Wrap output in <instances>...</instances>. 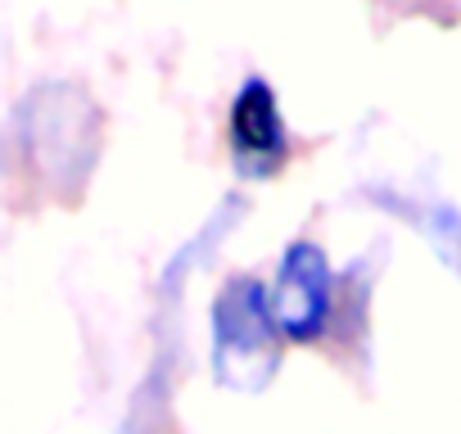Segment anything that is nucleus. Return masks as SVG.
I'll use <instances>...</instances> for the list:
<instances>
[{
  "label": "nucleus",
  "instance_id": "5",
  "mask_svg": "<svg viewBox=\"0 0 461 434\" xmlns=\"http://www.w3.org/2000/svg\"><path fill=\"white\" fill-rule=\"evenodd\" d=\"M366 199L380 203V208H389L393 217H402L411 231H420V236L434 245L438 263H443L452 276H461V208H452V203H443V199L393 194V190H384V185L366 190Z\"/></svg>",
  "mask_w": 461,
  "mask_h": 434
},
{
  "label": "nucleus",
  "instance_id": "4",
  "mask_svg": "<svg viewBox=\"0 0 461 434\" xmlns=\"http://www.w3.org/2000/svg\"><path fill=\"white\" fill-rule=\"evenodd\" d=\"M230 167L240 181H272L290 163V127L281 118V100L267 77H245L226 118Z\"/></svg>",
  "mask_w": 461,
  "mask_h": 434
},
{
  "label": "nucleus",
  "instance_id": "1",
  "mask_svg": "<svg viewBox=\"0 0 461 434\" xmlns=\"http://www.w3.org/2000/svg\"><path fill=\"white\" fill-rule=\"evenodd\" d=\"M104 118L95 100L73 82H41L14 109V154L55 194L77 199L100 163Z\"/></svg>",
  "mask_w": 461,
  "mask_h": 434
},
{
  "label": "nucleus",
  "instance_id": "2",
  "mask_svg": "<svg viewBox=\"0 0 461 434\" xmlns=\"http://www.w3.org/2000/svg\"><path fill=\"white\" fill-rule=\"evenodd\" d=\"M212 326V380L230 393H263L285 353V330L272 303V285L240 272L230 276L208 312Z\"/></svg>",
  "mask_w": 461,
  "mask_h": 434
},
{
  "label": "nucleus",
  "instance_id": "3",
  "mask_svg": "<svg viewBox=\"0 0 461 434\" xmlns=\"http://www.w3.org/2000/svg\"><path fill=\"white\" fill-rule=\"evenodd\" d=\"M272 303L281 317V330L290 344H317L335 330V308H339V276L326 258L321 245L312 240H290L276 281H272Z\"/></svg>",
  "mask_w": 461,
  "mask_h": 434
}]
</instances>
